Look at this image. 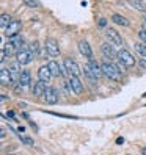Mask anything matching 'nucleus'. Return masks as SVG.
<instances>
[{"instance_id":"obj_32","label":"nucleus","mask_w":146,"mask_h":155,"mask_svg":"<svg viewBox=\"0 0 146 155\" xmlns=\"http://www.w3.org/2000/svg\"><path fill=\"white\" fill-rule=\"evenodd\" d=\"M8 155H16V153H8Z\"/></svg>"},{"instance_id":"obj_18","label":"nucleus","mask_w":146,"mask_h":155,"mask_svg":"<svg viewBox=\"0 0 146 155\" xmlns=\"http://www.w3.org/2000/svg\"><path fill=\"white\" fill-rule=\"evenodd\" d=\"M112 21L116 24V25H121V27H129L131 25V22L126 19L124 16H121V14H118V13H115V14H112Z\"/></svg>"},{"instance_id":"obj_25","label":"nucleus","mask_w":146,"mask_h":155,"mask_svg":"<svg viewBox=\"0 0 146 155\" xmlns=\"http://www.w3.org/2000/svg\"><path fill=\"white\" fill-rule=\"evenodd\" d=\"M97 25H99V28H105V27H107V19H105V17H101Z\"/></svg>"},{"instance_id":"obj_21","label":"nucleus","mask_w":146,"mask_h":155,"mask_svg":"<svg viewBox=\"0 0 146 155\" xmlns=\"http://www.w3.org/2000/svg\"><path fill=\"white\" fill-rule=\"evenodd\" d=\"M11 24V19H10V16H8L6 13H3L2 16H0V27H2V30L5 31L8 28V25Z\"/></svg>"},{"instance_id":"obj_12","label":"nucleus","mask_w":146,"mask_h":155,"mask_svg":"<svg viewBox=\"0 0 146 155\" xmlns=\"http://www.w3.org/2000/svg\"><path fill=\"white\" fill-rule=\"evenodd\" d=\"M21 22L19 21H11V24L8 25V28L5 30V35L8 36V38H14V36H17V33H19L21 30Z\"/></svg>"},{"instance_id":"obj_11","label":"nucleus","mask_w":146,"mask_h":155,"mask_svg":"<svg viewBox=\"0 0 146 155\" xmlns=\"http://www.w3.org/2000/svg\"><path fill=\"white\" fill-rule=\"evenodd\" d=\"M17 83L22 85L24 89L30 88V85H32V74H30V71L24 69V71L21 72V75H19V80H17Z\"/></svg>"},{"instance_id":"obj_27","label":"nucleus","mask_w":146,"mask_h":155,"mask_svg":"<svg viewBox=\"0 0 146 155\" xmlns=\"http://www.w3.org/2000/svg\"><path fill=\"white\" fill-rule=\"evenodd\" d=\"M24 143H25V144H30V146L33 144V141H32V138H24Z\"/></svg>"},{"instance_id":"obj_13","label":"nucleus","mask_w":146,"mask_h":155,"mask_svg":"<svg viewBox=\"0 0 146 155\" xmlns=\"http://www.w3.org/2000/svg\"><path fill=\"white\" fill-rule=\"evenodd\" d=\"M52 77H53V75H52L50 68H49L47 64L39 66V69H38V78H39V80H42V81H46V83H47Z\"/></svg>"},{"instance_id":"obj_19","label":"nucleus","mask_w":146,"mask_h":155,"mask_svg":"<svg viewBox=\"0 0 146 155\" xmlns=\"http://www.w3.org/2000/svg\"><path fill=\"white\" fill-rule=\"evenodd\" d=\"M47 66L50 68V72H52V75L53 77H61L63 75V72H61V68L57 61H49L47 63Z\"/></svg>"},{"instance_id":"obj_2","label":"nucleus","mask_w":146,"mask_h":155,"mask_svg":"<svg viewBox=\"0 0 146 155\" xmlns=\"http://www.w3.org/2000/svg\"><path fill=\"white\" fill-rule=\"evenodd\" d=\"M33 58H35V53L27 47V45H22V47L17 50V53H16V61L19 63L21 66H24V64H29V63H32L33 61Z\"/></svg>"},{"instance_id":"obj_17","label":"nucleus","mask_w":146,"mask_h":155,"mask_svg":"<svg viewBox=\"0 0 146 155\" xmlns=\"http://www.w3.org/2000/svg\"><path fill=\"white\" fill-rule=\"evenodd\" d=\"M46 89H47V86H46V81L38 80V81L33 85V96H41V94H44Z\"/></svg>"},{"instance_id":"obj_9","label":"nucleus","mask_w":146,"mask_h":155,"mask_svg":"<svg viewBox=\"0 0 146 155\" xmlns=\"http://www.w3.org/2000/svg\"><path fill=\"white\" fill-rule=\"evenodd\" d=\"M87 66L90 68V71H91V72H93V75L96 77V80H101V78L104 77L102 68H101V64H99V63H97L96 60H88Z\"/></svg>"},{"instance_id":"obj_10","label":"nucleus","mask_w":146,"mask_h":155,"mask_svg":"<svg viewBox=\"0 0 146 155\" xmlns=\"http://www.w3.org/2000/svg\"><path fill=\"white\" fill-rule=\"evenodd\" d=\"M105 35H107V39L110 41V42H113V44H116V45H123V38H121V35L118 33L115 28H107L105 30Z\"/></svg>"},{"instance_id":"obj_20","label":"nucleus","mask_w":146,"mask_h":155,"mask_svg":"<svg viewBox=\"0 0 146 155\" xmlns=\"http://www.w3.org/2000/svg\"><path fill=\"white\" fill-rule=\"evenodd\" d=\"M129 5H131L132 8H135V10L146 13V3L143 2V0H129Z\"/></svg>"},{"instance_id":"obj_5","label":"nucleus","mask_w":146,"mask_h":155,"mask_svg":"<svg viewBox=\"0 0 146 155\" xmlns=\"http://www.w3.org/2000/svg\"><path fill=\"white\" fill-rule=\"evenodd\" d=\"M68 83L72 89V93H74L76 96H80L82 93H83V83H82L80 77H76V75H69V80Z\"/></svg>"},{"instance_id":"obj_30","label":"nucleus","mask_w":146,"mask_h":155,"mask_svg":"<svg viewBox=\"0 0 146 155\" xmlns=\"http://www.w3.org/2000/svg\"><path fill=\"white\" fill-rule=\"evenodd\" d=\"M24 130H25V127H22V125H21V127H17V132H19V133H22Z\"/></svg>"},{"instance_id":"obj_7","label":"nucleus","mask_w":146,"mask_h":155,"mask_svg":"<svg viewBox=\"0 0 146 155\" xmlns=\"http://www.w3.org/2000/svg\"><path fill=\"white\" fill-rule=\"evenodd\" d=\"M101 52H102L104 58L108 60V61H112V60H115V57H118V52L113 49V45H112L110 42H102Z\"/></svg>"},{"instance_id":"obj_22","label":"nucleus","mask_w":146,"mask_h":155,"mask_svg":"<svg viewBox=\"0 0 146 155\" xmlns=\"http://www.w3.org/2000/svg\"><path fill=\"white\" fill-rule=\"evenodd\" d=\"M134 49L137 50V53H140L141 58L146 60V44H143V42H137V44L134 45Z\"/></svg>"},{"instance_id":"obj_4","label":"nucleus","mask_w":146,"mask_h":155,"mask_svg":"<svg viewBox=\"0 0 146 155\" xmlns=\"http://www.w3.org/2000/svg\"><path fill=\"white\" fill-rule=\"evenodd\" d=\"M118 60H120L121 63H124V64L127 66V69H129V68H134V66L137 64L135 57L132 55V53H131L129 50H126V49L118 50Z\"/></svg>"},{"instance_id":"obj_26","label":"nucleus","mask_w":146,"mask_h":155,"mask_svg":"<svg viewBox=\"0 0 146 155\" xmlns=\"http://www.w3.org/2000/svg\"><path fill=\"white\" fill-rule=\"evenodd\" d=\"M138 64H140V68H141V69H144V71H146V60H144V58H143V60H140Z\"/></svg>"},{"instance_id":"obj_8","label":"nucleus","mask_w":146,"mask_h":155,"mask_svg":"<svg viewBox=\"0 0 146 155\" xmlns=\"http://www.w3.org/2000/svg\"><path fill=\"white\" fill-rule=\"evenodd\" d=\"M77 45H79V52H80L85 58H88V60H94L93 50H91V47H90V44H88L87 39H80Z\"/></svg>"},{"instance_id":"obj_28","label":"nucleus","mask_w":146,"mask_h":155,"mask_svg":"<svg viewBox=\"0 0 146 155\" xmlns=\"http://www.w3.org/2000/svg\"><path fill=\"white\" fill-rule=\"evenodd\" d=\"M124 143V138H121V136H120V138H116V144H123Z\"/></svg>"},{"instance_id":"obj_24","label":"nucleus","mask_w":146,"mask_h":155,"mask_svg":"<svg viewBox=\"0 0 146 155\" xmlns=\"http://www.w3.org/2000/svg\"><path fill=\"white\" fill-rule=\"evenodd\" d=\"M138 39H140L143 44H146V30H144V28H141V30L138 31Z\"/></svg>"},{"instance_id":"obj_15","label":"nucleus","mask_w":146,"mask_h":155,"mask_svg":"<svg viewBox=\"0 0 146 155\" xmlns=\"http://www.w3.org/2000/svg\"><path fill=\"white\" fill-rule=\"evenodd\" d=\"M0 81H2V85H3V86L10 85L11 81H13V75H11L10 69L2 68V71H0Z\"/></svg>"},{"instance_id":"obj_1","label":"nucleus","mask_w":146,"mask_h":155,"mask_svg":"<svg viewBox=\"0 0 146 155\" xmlns=\"http://www.w3.org/2000/svg\"><path fill=\"white\" fill-rule=\"evenodd\" d=\"M101 68H102L104 75L108 77L110 80H113V81H120V80H121V74H120V71L116 69L115 63L108 61V60H104V61L101 63Z\"/></svg>"},{"instance_id":"obj_6","label":"nucleus","mask_w":146,"mask_h":155,"mask_svg":"<svg viewBox=\"0 0 146 155\" xmlns=\"http://www.w3.org/2000/svg\"><path fill=\"white\" fill-rule=\"evenodd\" d=\"M44 102L47 105H55L58 102V91L52 86H47V89L44 91Z\"/></svg>"},{"instance_id":"obj_16","label":"nucleus","mask_w":146,"mask_h":155,"mask_svg":"<svg viewBox=\"0 0 146 155\" xmlns=\"http://www.w3.org/2000/svg\"><path fill=\"white\" fill-rule=\"evenodd\" d=\"M17 50H19V49L14 45V42H13V41H8V42L3 45V52H2V53H3L5 57H11V55H16Z\"/></svg>"},{"instance_id":"obj_23","label":"nucleus","mask_w":146,"mask_h":155,"mask_svg":"<svg viewBox=\"0 0 146 155\" xmlns=\"http://www.w3.org/2000/svg\"><path fill=\"white\" fill-rule=\"evenodd\" d=\"M22 2L29 6V8H38V6H39L38 0H22Z\"/></svg>"},{"instance_id":"obj_29","label":"nucleus","mask_w":146,"mask_h":155,"mask_svg":"<svg viewBox=\"0 0 146 155\" xmlns=\"http://www.w3.org/2000/svg\"><path fill=\"white\" fill-rule=\"evenodd\" d=\"M6 117H11V119H13V117H14V113H13V111H8V113H6Z\"/></svg>"},{"instance_id":"obj_3","label":"nucleus","mask_w":146,"mask_h":155,"mask_svg":"<svg viewBox=\"0 0 146 155\" xmlns=\"http://www.w3.org/2000/svg\"><path fill=\"white\" fill-rule=\"evenodd\" d=\"M63 68H65V71H66V74H68V75L80 77V74H82L80 66H79L72 58H65V61H63Z\"/></svg>"},{"instance_id":"obj_14","label":"nucleus","mask_w":146,"mask_h":155,"mask_svg":"<svg viewBox=\"0 0 146 155\" xmlns=\"http://www.w3.org/2000/svg\"><path fill=\"white\" fill-rule=\"evenodd\" d=\"M46 47H47L50 57H58V55H60V47H58V44H57L55 39L49 38L47 41H46Z\"/></svg>"},{"instance_id":"obj_31","label":"nucleus","mask_w":146,"mask_h":155,"mask_svg":"<svg viewBox=\"0 0 146 155\" xmlns=\"http://www.w3.org/2000/svg\"><path fill=\"white\" fill-rule=\"evenodd\" d=\"M6 100H8V97L5 94H2V102H6Z\"/></svg>"}]
</instances>
